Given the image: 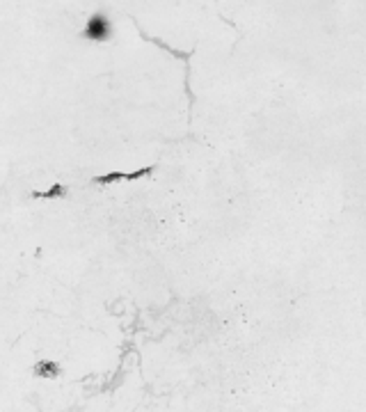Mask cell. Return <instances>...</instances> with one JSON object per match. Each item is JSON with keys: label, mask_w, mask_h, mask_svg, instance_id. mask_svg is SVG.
I'll list each match as a JSON object with an SVG mask.
<instances>
[{"label": "cell", "mask_w": 366, "mask_h": 412, "mask_svg": "<svg viewBox=\"0 0 366 412\" xmlns=\"http://www.w3.org/2000/svg\"><path fill=\"white\" fill-rule=\"evenodd\" d=\"M85 37L87 39H96V42H103V39L110 37V23H108L106 16L96 14L89 19L87 28H85Z\"/></svg>", "instance_id": "1"}, {"label": "cell", "mask_w": 366, "mask_h": 412, "mask_svg": "<svg viewBox=\"0 0 366 412\" xmlns=\"http://www.w3.org/2000/svg\"><path fill=\"white\" fill-rule=\"evenodd\" d=\"M151 170L153 167H142V170H135V172H110V174H106V176H96L94 181L101 185L115 183V181H135V179H140V176L151 174Z\"/></svg>", "instance_id": "2"}, {"label": "cell", "mask_w": 366, "mask_h": 412, "mask_svg": "<svg viewBox=\"0 0 366 412\" xmlns=\"http://www.w3.org/2000/svg\"><path fill=\"white\" fill-rule=\"evenodd\" d=\"M32 197H46V199H55V197H64V188H62L60 183L53 185V188L48 190H35Z\"/></svg>", "instance_id": "3"}, {"label": "cell", "mask_w": 366, "mask_h": 412, "mask_svg": "<svg viewBox=\"0 0 366 412\" xmlns=\"http://www.w3.org/2000/svg\"><path fill=\"white\" fill-rule=\"evenodd\" d=\"M57 364L55 362H39L37 364V375H44V378H53V375H57Z\"/></svg>", "instance_id": "4"}]
</instances>
